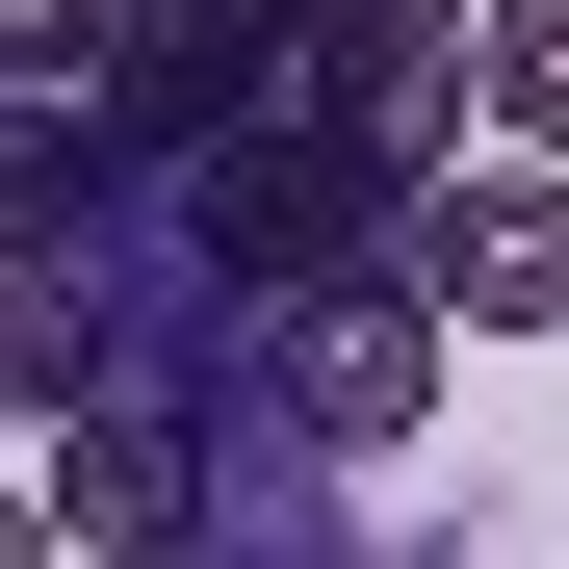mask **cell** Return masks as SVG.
<instances>
[{
    "label": "cell",
    "instance_id": "6da1fadb",
    "mask_svg": "<svg viewBox=\"0 0 569 569\" xmlns=\"http://www.w3.org/2000/svg\"><path fill=\"white\" fill-rule=\"evenodd\" d=\"M440 337H466V311H440L415 259H337V284H259V389L311 415L337 466H389V440L440 415Z\"/></svg>",
    "mask_w": 569,
    "mask_h": 569
},
{
    "label": "cell",
    "instance_id": "7a4b0ae2",
    "mask_svg": "<svg viewBox=\"0 0 569 569\" xmlns=\"http://www.w3.org/2000/svg\"><path fill=\"white\" fill-rule=\"evenodd\" d=\"M415 284L466 337H569V156H492V181H415Z\"/></svg>",
    "mask_w": 569,
    "mask_h": 569
},
{
    "label": "cell",
    "instance_id": "3957f363",
    "mask_svg": "<svg viewBox=\"0 0 569 569\" xmlns=\"http://www.w3.org/2000/svg\"><path fill=\"white\" fill-rule=\"evenodd\" d=\"M466 104L518 156H569V0H492V27H466Z\"/></svg>",
    "mask_w": 569,
    "mask_h": 569
}]
</instances>
